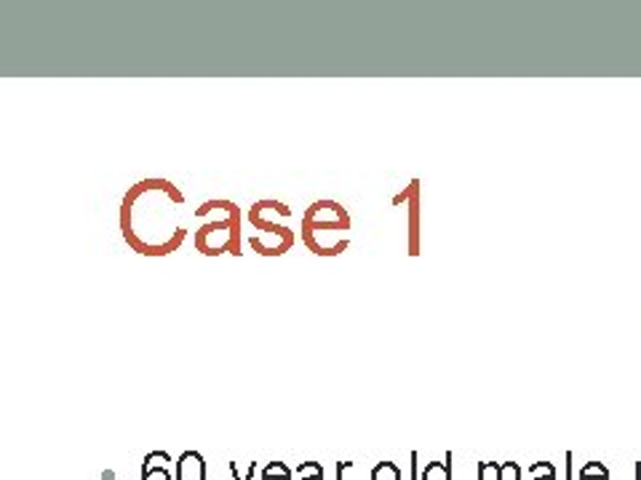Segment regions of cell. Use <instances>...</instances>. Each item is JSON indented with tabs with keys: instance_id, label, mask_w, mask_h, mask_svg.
I'll use <instances>...</instances> for the list:
<instances>
[{
	"instance_id": "obj_3",
	"label": "cell",
	"mask_w": 641,
	"mask_h": 480,
	"mask_svg": "<svg viewBox=\"0 0 641 480\" xmlns=\"http://www.w3.org/2000/svg\"><path fill=\"white\" fill-rule=\"evenodd\" d=\"M351 230V216H347V211L342 209L340 203L334 201H316L313 205L308 209V214H305V222H302V238H316V235L321 233H347Z\"/></svg>"
},
{
	"instance_id": "obj_20",
	"label": "cell",
	"mask_w": 641,
	"mask_h": 480,
	"mask_svg": "<svg viewBox=\"0 0 641 480\" xmlns=\"http://www.w3.org/2000/svg\"><path fill=\"white\" fill-rule=\"evenodd\" d=\"M347 467H353V462H340L338 465V480H342V470H347Z\"/></svg>"
},
{
	"instance_id": "obj_21",
	"label": "cell",
	"mask_w": 641,
	"mask_h": 480,
	"mask_svg": "<svg viewBox=\"0 0 641 480\" xmlns=\"http://www.w3.org/2000/svg\"><path fill=\"white\" fill-rule=\"evenodd\" d=\"M637 480H641V465L637 467Z\"/></svg>"
},
{
	"instance_id": "obj_25",
	"label": "cell",
	"mask_w": 641,
	"mask_h": 480,
	"mask_svg": "<svg viewBox=\"0 0 641 480\" xmlns=\"http://www.w3.org/2000/svg\"><path fill=\"white\" fill-rule=\"evenodd\" d=\"M313 480H323V478H313Z\"/></svg>"
},
{
	"instance_id": "obj_2",
	"label": "cell",
	"mask_w": 641,
	"mask_h": 480,
	"mask_svg": "<svg viewBox=\"0 0 641 480\" xmlns=\"http://www.w3.org/2000/svg\"><path fill=\"white\" fill-rule=\"evenodd\" d=\"M196 216H214L207 224H201L196 233V248L207 257H220V254H235L241 257L239 246V205L230 201H207L196 211Z\"/></svg>"
},
{
	"instance_id": "obj_13",
	"label": "cell",
	"mask_w": 641,
	"mask_h": 480,
	"mask_svg": "<svg viewBox=\"0 0 641 480\" xmlns=\"http://www.w3.org/2000/svg\"><path fill=\"white\" fill-rule=\"evenodd\" d=\"M263 478H284V480H291V470L284 462H270V465H265Z\"/></svg>"
},
{
	"instance_id": "obj_12",
	"label": "cell",
	"mask_w": 641,
	"mask_h": 480,
	"mask_svg": "<svg viewBox=\"0 0 641 480\" xmlns=\"http://www.w3.org/2000/svg\"><path fill=\"white\" fill-rule=\"evenodd\" d=\"M313 478H323V467L319 462H305L297 470V480H313Z\"/></svg>"
},
{
	"instance_id": "obj_19",
	"label": "cell",
	"mask_w": 641,
	"mask_h": 480,
	"mask_svg": "<svg viewBox=\"0 0 641 480\" xmlns=\"http://www.w3.org/2000/svg\"><path fill=\"white\" fill-rule=\"evenodd\" d=\"M409 459H412V480H417V451L409 454Z\"/></svg>"
},
{
	"instance_id": "obj_5",
	"label": "cell",
	"mask_w": 641,
	"mask_h": 480,
	"mask_svg": "<svg viewBox=\"0 0 641 480\" xmlns=\"http://www.w3.org/2000/svg\"><path fill=\"white\" fill-rule=\"evenodd\" d=\"M291 243H295V233H291L289 227H281L267 230L263 235H254V238L248 241V246L257 254H263V257H281V254L289 252Z\"/></svg>"
},
{
	"instance_id": "obj_18",
	"label": "cell",
	"mask_w": 641,
	"mask_h": 480,
	"mask_svg": "<svg viewBox=\"0 0 641 480\" xmlns=\"http://www.w3.org/2000/svg\"><path fill=\"white\" fill-rule=\"evenodd\" d=\"M566 480H572V454H566Z\"/></svg>"
},
{
	"instance_id": "obj_15",
	"label": "cell",
	"mask_w": 641,
	"mask_h": 480,
	"mask_svg": "<svg viewBox=\"0 0 641 480\" xmlns=\"http://www.w3.org/2000/svg\"><path fill=\"white\" fill-rule=\"evenodd\" d=\"M142 480H172L169 467H151V470H142Z\"/></svg>"
},
{
	"instance_id": "obj_7",
	"label": "cell",
	"mask_w": 641,
	"mask_h": 480,
	"mask_svg": "<svg viewBox=\"0 0 641 480\" xmlns=\"http://www.w3.org/2000/svg\"><path fill=\"white\" fill-rule=\"evenodd\" d=\"M452 454L446 457V462H431L422 470L420 480H452Z\"/></svg>"
},
{
	"instance_id": "obj_9",
	"label": "cell",
	"mask_w": 641,
	"mask_h": 480,
	"mask_svg": "<svg viewBox=\"0 0 641 480\" xmlns=\"http://www.w3.org/2000/svg\"><path fill=\"white\" fill-rule=\"evenodd\" d=\"M581 478H590V480H609V470L601 462H588L583 465Z\"/></svg>"
},
{
	"instance_id": "obj_1",
	"label": "cell",
	"mask_w": 641,
	"mask_h": 480,
	"mask_svg": "<svg viewBox=\"0 0 641 480\" xmlns=\"http://www.w3.org/2000/svg\"><path fill=\"white\" fill-rule=\"evenodd\" d=\"M185 205L183 192L166 179H145L123 198V238L145 257H164L177 252L185 241V227L177 222Z\"/></svg>"
},
{
	"instance_id": "obj_23",
	"label": "cell",
	"mask_w": 641,
	"mask_h": 480,
	"mask_svg": "<svg viewBox=\"0 0 641 480\" xmlns=\"http://www.w3.org/2000/svg\"><path fill=\"white\" fill-rule=\"evenodd\" d=\"M545 480H556V478H545Z\"/></svg>"
},
{
	"instance_id": "obj_14",
	"label": "cell",
	"mask_w": 641,
	"mask_h": 480,
	"mask_svg": "<svg viewBox=\"0 0 641 480\" xmlns=\"http://www.w3.org/2000/svg\"><path fill=\"white\" fill-rule=\"evenodd\" d=\"M478 480H500V465H478Z\"/></svg>"
},
{
	"instance_id": "obj_10",
	"label": "cell",
	"mask_w": 641,
	"mask_h": 480,
	"mask_svg": "<svg viewBox=\"0 0 641 480\" xmlns=\"http://www.w3.org/2000/svg\"><path fill=\"white\" fill-rule=\"evenodd\" d=\"M529 476H532V480L556 478V467H553L551 462H538V465H532V467H529Z\"/></svg>"
},
{
	"instance_id": "obj_4",
	"label": "cell",
	"mask_w": 641,
	"mask_h": 480,
	"mask_svg": "<svg viewBox=\"0 0 641 480\" xmlns=\"http://www.w3.org/2000/svg\"><path fill=\"white\" fill-rule=\"evenodd\" d=\"M278 216L289 220L291 216L289 205L278 203V201H259L248 209V222L254 224V230H263V233H267V230L284 227V224H278Z\"/></svg>"
},
{
	"instance_id": "obj_22",
	"label": "cell",
	"mask_w": 641,
	"mask_h": 480,
	"mask_svg": "<svg viewBox=\"0 0 641 480\" xmlns=\"http://www.w3.org/2000/svg\"><path fill=\"white\" fill-rule=\"evenodd\" d=\"M263 480H284V478H263Z\"/></svg>"
},
{
	"instance_id": "obj_6",
	"label": "cell",
	"mask_w": 641,
	"mask_h": 480,
	"mask_svg": "<svg viewBox=\"0 0 641 480\" xmlns=\"http://www.w3.org/2000/svg\"><path fill=\"white\" fill-rule=\"evenodd\" d=\"M174 480H207V462L198 451H185L177 459V478Z\"/></svg>"
},
{
	"instance_id": "obj_16",
	"label": "cell",
	"mask_w": 641,
	"mask_h": 480,
	"mask_svg": "<svg viewBox=\"0 0 641 480\" xmlns=\"http://www.w3.org/2000/svg\"><path fill=\"white\" fill-rule=\"evenodd\" d=\"M519 476H521V467L516 462L500 465V480H519Z\"/></svg>"
},
{
	"instance_id": "obj_8",
	"label": "cell",
	"mask_w": 641,
	"mask_h": 480,
	"mask_svg": "<svg viewBox=\"0 0 641 480\" xmlns=\"http://www.w3.org/2000/svg\"><path fill=\"white\" fill-rule=\"evenodd\" d=\"M372 480H401V470L394 462H379L372 470Z\"/></svg>"
},
{
	"instance_id": "obj_17",
	"label": "cell",
	"mask_w": 641,
	"mask_h": 480,
	"mask_svg": "<svg viewBox=\"0 0 641 480\" xmlns=\"http://www.w3.org/2000/svg\"><path fill=\"white\" fill-rule=\"evenodd\" d=\"M230 472H233V478H235V480H254V472H257V465L248 467L246 478H241V476H239V470H235V462H230Z\"/></svg>"
},
{
	"instance_id": "obj_11",
	"label": "cell",
	"mask_w": 641,
	"mask_h": 480,
	"mask_svg": "<svg viewBox=\"0 0 641 480\" xmlns=\"http://www.w3.org/2000/svg\"><path fill=\"white\" fill-rule=\"evenodd\" d=\"M172 465V457L166 451H153L145 457V465H142V470H151V467H169Z\"/></svg>"
},
{
	"instance_id": "obj_24",
	"label": "cell",
	"mask_w": 641,
	"mask_h": 480,
	"mask_svg": "<svg viewBox=\"0 0 641 480\" xmlns=\"http://www.w3.org/2000/svg\"><path fill=\"white\" fill-rule=\"evenodd\" d=\"M581 480H590V478H581Z\"/></svg>"
}]
</instances>
